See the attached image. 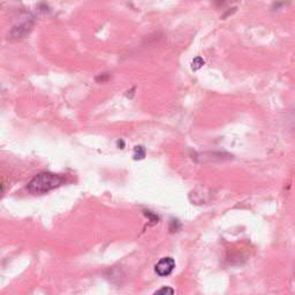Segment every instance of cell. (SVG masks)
Here are the masks:
<instances>
[{"label":"cell","mask_w":295,"mask_h":295,"mask_svg":"<svg viewBox=\"0 0 295 295\" xmlns=\"http://www.w3.org/2000/svg\"><path fill=\"white\" fill-rule=\"evenodd\" d=\"M63 178L59 174H54L50 172L39 173L33 176L32 180L29 182L28 190L31 194L38 195V194H45L47 191L54 189V188L62 186L63 184Z\"/></svg>","instance_id":"cell-1"},{"label":"cell","mask_w":295,"mask_h":295,"mask_svg":"<svg viewBox=\"0 0 295 295\" xmlns=\"http://www.w3.org/2000/svg\"><path fill=\"white\" fill-rule=\"evenodd\" d=\"M175 267V262L172 257H164L156 264V272L160 277L170 276Z\"/></svg>","instance_id":"cell-2"},{"label":"cell","mask_w":295,"mask_h":295,"mask_svg":"<svg viewBox=\"0 0 295 295\" xmlns=\"http://www.w3.org/2000/svg\"><path fill=\"white\" fill-rule=\"evenodd\" d=\"M145 157V149L142 145H136L135 149H134V159L139 160L143 159Z\"/></svg>","instance_id":"cell-3"},{"label":"cell","mask_w":295,"mask_h":295,"mask_svg":"<svg viewBox=\"0 0 295 295\" xmlns=\"http://www.w3.org/2000/svg\"><path fill=\"white\" fill-rule=\"evenodd\" d=\"M204 63L205 62L203 60V58L196 57L195 59L191 62V69H193V71H199L200 68H202V67L204 66Z\"/></svg>","instance_id":"cell-4"},{"label":"cell","mask_w":295,"mask_h":295,"mask_svg":"<svg viewBox=\"0 0 295 295\" xmlns=\"http://www.w3.org/2000/svg\"><path fill=\"white\" fill-rule=\"evenodd\" d=\"M154 295H174V291L171 287H163L158 290Z\"/></svg>","instance_id":"cell-5"},{"label":"cell","mask_w":295,"mask_h":295,"mask_svg":"<svg viewBox=\"0 0 295 295\" xmlns=\"http://www.w3.org/2000/svg\"><path fill=\"white\" fill-rule=\"evenodd\" d=\"M145 215L148 216L149 218L151 219V221H153V223L155 224V223H158V217L156 215H154V214H151L150 211H145Z\"/></svg>","instance_id":"cell-6"},{"label":"cell","mask_w":295,"mask_h":295,"mask_svg":"<svg viewBox=\"0 0 295 295\" xmlns=\"http://www.w3.org/2000/svg\"><path fill=\"white\" fill-rule=\"evenodd\" d=\"M118 145H119V147H121V149H124V141H118Z\"/></svg>","instance_id":"cell-7"}]
</instances>
